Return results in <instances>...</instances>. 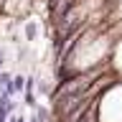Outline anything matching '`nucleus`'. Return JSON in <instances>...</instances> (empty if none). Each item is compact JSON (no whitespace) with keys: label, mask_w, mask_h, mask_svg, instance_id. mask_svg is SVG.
Returning a JSON list of instances; mask_svg holds the SVG:
<instances>
[{"label":"nucleus","mask_w":122,"mask_h":122,"mask_svg":"<svg viewBox=\"0 0 122 122\" xmlns=\"http://www.w3.org/2000/svg\"><path fill=\"white\" fill-rule=\"evenodd\" d=\"M0 8H3V0H0Z\"/></svg>","instance_id":"7"},{"label":"nucleus","mask_w":122,"mask_h":122,"mask_svg":"<svg viewBox=\"0 0 122 122\" xmlns=\"http://www.w3.org/2000/svg\"><path fill=\"white\" fill-rule=\"evenodd\" d=\"M25 92V76L23 74H13V94Z\"/></svg>","instance_id":"2"},{"label":"nucleus","mask_w":122,"mask_h":122,"mask_svg":"<svg viewBox=\"0 0 122 122\" xmlns=\"http://www.w3.org/2000/svg\"><path fill=\"white\" fill-rule=\"evenodd\" d=\"M3 64H5V56H3V51H0V69H3Z\"/></svg>","instance_id":"6"},{"label":"nucleus","mask_w":122,"mask_h":122,"mask_svg":"<svg viewBox=\"0 0 122 122\" xmlns=\"http://www.w3.org/2000/svg\"><path fill=\"white\" fill-rule=\"evenodd\" d=\"M0 74H3V71H0Z\"/></svg>","instance_id":"8"},{"label":"nucleus","mask_w":122,"mask_h":122,"mask_svg":"<svg viewBox=\"0 0 122 122\" xmlns=\"http://www.w3.org/2000/svg\"><path fill=\"white\" fill-rule=\"evenodd\" d=\"M28 122H41V120H38V117H36V112H33V114L28 117Z\"/></svg>","instance_id":"5"},{"label":"nucleus","mask_w":122,"mask_h":122,"mask_svg":"<svg viewBox=\"0 0 122 122\" xmlns=\"http://www.w3.org/2000/svg\"><path fill=\"white\" fill-rule=\"evenodd\" d=\"M79 122H99V114H97V104L92 107V109H89L86 114H84V117H81Z\"/></svg>","instance_id":"3"},{"label":"nucleus","mask_w":122,"mask_h":122,"mask_svg":"<svg viewBox=\"0 0 122 122\" xmlns=\"http://www.w3.org/2000/svg\"><path fill=\"white\" fill-rule=\"evenodd\" d=\"M8 122H28V117H23V114H13Z\"/></svg>","instance_id":"4"},{"label":"nucleus","mask_w":122,"mask_h":122,"mask_svg":"<svg viewBox=\"0 0 122 122\" xmlns=\"http://www.w3.org/2000/svg\"><path fill=\"white\" fill-rule=\"evenodd\" d=\"M23 30H25V41H36V36H38V23L36 20H25Z\"/></svg>","instance_id":"1"}]
</instances>
